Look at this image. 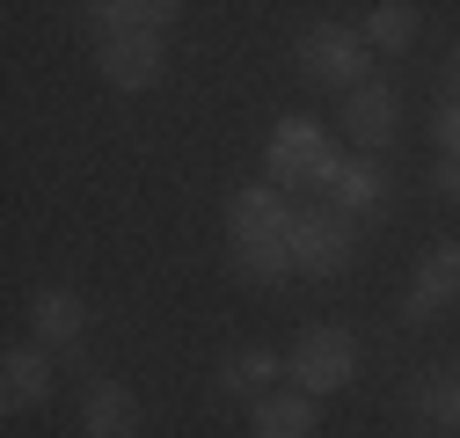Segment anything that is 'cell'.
Masks as SVG:
<instances>
[{
    "instance_id": "obj_1",
    "label": "cell",
    "mask_w": 460,
    "mask_h": 438,
    "mask_svg": "<svg viewBox=\"0 0 460 438\" xmlns=\"http://www.w3.org/2000/svg\"><path fill=\"white\" fill-rule=\"evenodd\" d=\"M336 161L343 153L314 118H278V132H270V183L278 190H329Z\"/></svg>"
},
{
    "instance_id": "obj_2",
    "label": "cell",
    "mask_w": 460,
    "mask_h": 438,
    "mask_svg": "<svg viewBox=\"0 0 460 438\" xmlns=\"http://www.w3.org/2000/svg\"><path fill=\"white\" fill-rule=\"evenodd\" d=\"M351 380H358V337L336 328V321H314L293 344V388L300 395H336V388H351Z\"/></svg>"
},
{
    "instance_id": "obj_3",
    "label": "cell",
    "mask_w": 460,
    "mask_h": 438,
    "mask_svg": "<svg viewBox=\"0 0 460 438\" xmlns=\"http://www.w3.org/2000/svg\"><path fill=\"white\" fill-rule=\"evenodd\" d=\"M285 249H293V270H307V278H336L358 241H351V219H343L336 205H300Z\"/></svg>"
},
{
    "instance_id": "obj_4",
    "label": "cell",
    "mask_w": 460,
    "mask_h": 438,
    "mask_svg": "<svg viewBox=\"0 0 460 438\" xmlns=\"http://www.w3.org/2000/svg\"><path fill=\"white\" fill-rule=\"evenodd\" d=\"M95 66L118 95H139L161 81L168 51H161V30H95Z\"/></svg>"
},
{
    "instance_id": "obj_5",
    "label": "cell",
    "mask_w": 460,
    "mask_h": 438,
    "mask_svg": "<svg viewBox=\"0 0 460 438\" xmlns=\"http://www.w3.org/2000/svg\"><path fill=\"white\" fill-rule=\"evenodd\" d=\"M285 234H293V205H285L278 183H249L226 197V241L242 249H285Z\"/></svg>"
},
{
    "instance_id": "obj_6",
    "label": "cell",
    "mask_w": 460,
    "mask_h": 438,
    "mask_svg": "<svg viewBox=\"0 0 460 438\" xmlns=\"http://www.w3.org/2000/svg\"><path fill=\"white\" fill-rule=\"evenodd\" d=\"M366 30H336V22H314L307 37H300V66H307V81H322V88H366Z\"/></svg>"
},
{
    "instance_id": "obj_7",
    "label": "cell",
    "mask_w": 460,
    "mask_h": 438,
    "mask_svg": "<svg viewBox=\"0 0 460 438\" xmlns=\"http://www.w3.org/2000/svg\"><path fill=\"white\" fill-rule=\"evenodd\" d=\"M394 118H402V102H394V88H387V81H366V88L343 95V132H351V146H358V153H387Z\"/></svg>"
},
{
    "instance_id": "obj_8",
    "label": "cell",
    "mask_w": 460,
    "mask_h": 438,
    "mask_svg": "<svg viewBox=\"0 0 460 438\" xmlns=\"http://www.w3.org/2000/svg\"><path fill=\"white\" fill-rule=\"evenodd\" d=\"M453 300H460V241H438V249H424L417 285H410V300H402V314H410V321H431V314L453 307Z\"/></svg>"
},
{
    "instance_id": "obj_9",
    "label": "cell",
    "mask_w": 460,
    "mask_h": 438,
    "mask_svg": "<svg viewBox=\"0 0 460 438\" xmlns=\"http://www.w3.org/2000/svg\"><path fill=\"white\" fill-rule=\"evenodd\" d=\"M81 431H88V438H132V431H139V395L125 388V380H88Z\"/></svg>"
},
{
    "instance_id": "obj_10",
    "label": "cell",
    "mask_w": 460,
    "mask_h": 438,
    "mask_svg": "<svg viewBox=\"0 0 460 438\" xmlns=\"http://www.w3.org/2000/svg\"><path fill=\"white\" fill-rule=\"evenodd\" d=\"M380 190H387L380 153H343V161H336V176H329V205H336L343 219L373 212V205H380Z\"/></svg>"
},
{
    "instance_id": "obj_11",
    "label": "cell",
    "mask_w": 460,
    "mask_h": 438,
    "mask_svg": "<svg viewBox=\"0 0 460 438\" xmlns=\"http://www.w3.org/2000/svg\"><path fill=\"white\" fill-rule=\"evenodd\" d=\"M44 395H51V365H44V351H8V358H0V409H8V416L44 409Z\"/></svg>"
},
{
    "instance_id": "obj_12",
    "label": "cell",
    "mask_w": 460,
    "mask_h": 438,
    "mask_svg": "<svg viewBox=\"0 0 460 438\" xmlns=\"http://www.w3.org/2000/svg\"><path fill=\"white\" fill-rule=\"evenodd\" d=\"M249 431H256V438H314V395L285 388V395L249 402Z\"/></svg>"
},
{
    "instance_id": "obj_13",
    "label": "cell",
    "mask_w": 460,
    "mask_h": 438,
    "mask_svg": "<svg viewBox=\"0 0 460 438\" xmlns=\"http://www.w3.org/2000/svg\"><path fill=\"white\" fill-rule=\"evenodd\" d=\"M278 372H293V358H278L270 344H249L234 365H219V395H249V402H263V395H278Z\"/></svg>"
},
{
    "instance_id": "obj_14",
    "label": "cell",
    "mask_w": 460,
    "mask_h": 438,
    "mask_svg": "<svg viewBox=\"0 0 460 438\" xmlns=\"http://www.w3.org/2000/svg\"><path fill=\"white\" fill-rule=\"evenodd\" d=\"M30 321H37V344H44V351H51V344H81L88 307H81L74 293H59V285H44V293L30 300Z\"/></svg>"
},
{
    "instance_id": "obj_15",
    "label": "cell",
    "mask_w": 460,
    "mask_h": 438,
    "mask_svg": "<svg viewBox=\"0 0 460 438\" xmlns=\"http://www.w3.org/2000/svg\"><path fill=\"white\" fill-rule=\"evenodd\" d=\"M183 8L176 0H102V8H88L95 30H168Z\"/></svg>"
},
{
    "instance_id": "obj_16",
    "label": "cell",
    "mask_w": 460,
    "mask_h": 438,
    "mask_svg": "<svg viewBox=\"0 0 460 438\" xmlns=\"http://www.w3.org/2000/svg\"><path fill=\"white\" fill-rule=\"evenodd\" d=\"M417 37V8L410 0H380V8L366 15V44H380V51H402Z\"/></svg>"
},
{
    "instance_id": "obj_17",
    "label": "cell",
    "mask_w": 460,
    "mask_h": 438,
    "mask_svg": "<svg viewBox=\"0 0 460 438\" xmlns=\"http://www.w3.org/2000/svg\"><path fill=\"white\" fill-rule=\"evenodd\" d=\"M417 402H424L438 424H453V431H460V372H453V380H431V388H424Z\"/></svg>"
},
{
    "instance_id": "obj_18",
    "label": "cell",
    "mask_w": 460,
    "mask_h": 438,
    "mask_svg": "<svg viewBox=\"0 0 460 438\" xmlns=\"http://www.w3.org/2000/svg\"><path fill=\"white\" fill-rule=\"evenodd\" d=\"M431 139H438V153H460V95H453V102H438Z\"/></svg>"
},
{
    "instance_id": "obj_19",
    "label": "cell",
    "mask_w": 460,
    "mask_h": 438,
    "mask_svg": "<svg viewBox=\"0 0 460 438\" xmlns=\"http://www.w3.org/2000/svg\"><path fill=\"white\" fill-rule=\"evenodd\" d=\"M446 197H460V153H438V176H431Z\"/></svg>"
},
{
    "instance_id": "obj_20",
    "label": "cell",
    "mask_w": 460,
    "mask_h": 438,
    "mask_svg": "<svg viewBox=\"0 0 460 438\" xmlns=\"http://www.w3.org/2000/svg\"><path fill=\"white\" fill-rule=\"evenodd\" d=\"M453 95H460V51H453Z\"/></svg>"
}]
</instances>
